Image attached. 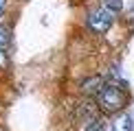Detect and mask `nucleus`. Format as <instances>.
<instances>
[{"label":"nucleus","instance_id":"f03ea898","mask_svg":"<svg viewBox=\"0 0 134 131\" xmlns=\"http://www.w3.org/2000/svg\"><path fill=\"white\" fill-rule=\"evenodd\" d=\"M112 22H114V13L110 9H92L90 13H88V26L94 31V33H105L112 26Z\"/></svg>","mask_w":134,"mask_h":131},{"label":"nucleus","instance_id":"1a4fd4ad","mask_svg":"<svg viewBox=\"0 0 134 131\" xmlns=\"http://www.w3.org/2000/svg\"><path fill=\"white\" fill-rule=\"evenodd\" d=\"M4 9H7V0H0V15L4 13Z\"/></svg>","mask_w":134,"mask_h":131},{"label":"nucleus","instance_id":"7ed1b4c3","mask_svg":"<svg viewBox=\"0 0 134 131\" xmlns=\"http://www.w3.org/2000/svg\"><path fill=\"white\" fill-rule=\"evenodd\" d=\"M103 85H105V83H103L101 76H90V79H86V81L81 83V92H83L86 96H90V94H99V92L103 90Z\"/></svg>","mask_w":134,"mask_h":131},{"label":"nucleus","instance_id":"0eeeda50","mask_svg":"<svg viewBox=\"0 0 134 131\" xmlns=\"http://www.w3.org/2000/svg\"><path fill=\"white\" fill-rule=\"evenodd\" d=\"M11 42V35H9V29L7 26H0V48H7Z\"/></svg>","mask_w":134,"mask_h":131},{"label":"nucleus","instance_id":"6e6552de","mask_svg":"<svg viewBox=\"0 0 134 131\" xmlns=\"http://www.w3.org/2000/svg\"><path fill=\"white\" fill-rule=\"evenodd\" d=\"M7 68V53H4V48H0V70Z\"/></svg>","mask_w":134,"mask_h":131},{"label":"nucleus","instance_id":"f257e3e1","mask_svg":"<svg viewBox=\"0 0 134 131\" xmlns=\"http://www.w3.org/2000/svg\"><path fill=\"white\" fill-rule=\"evenodd\" d=\"M127 101H130V96L125 94L121 87H116L112 83H105L103 90L97 94V105L101 107V112L105 114H119L123 112Z\"/></svg>","mask_w":134,"mask_h":131},{"label":"nucleus","instance_id":"423d86ee","mask_svg":"<svg viewBox=\"0 0 134 131\" xmlns=\"http://www.w3.org/2000/svg\"><path fill=\"white\" fill-rule=\"evenodd\" d=\"M103 7L110 9L112 13H116V11L123 9V0H103Z\"/></svg>","mask_w":134,"mask_h":131},{"label":"nucleus","instance_id":"39448f33","mask_svg":"<svg viewBox=\"0 0 134 131\" xmlns=\"http://www.w3.org/2000/svg\"><path fill=\"white\" fill-rule=\"evenodd\" d=\"M132 129H134V125H132L130 114H119V116H114L112 131H132Z\"/></svg>","mask_w":134,"mask_h":131},{"label":"nucleus","instance_id":"20e7f679","mask_svg":"<svg viewBox=\"0 0 134 131\" xmlns=\"http://www.w3.org/2000/svg\"><path fill=\"white\" fill-rule=\"evenodd\" d=\"M81 118V127L79 131H103V125L99 120L97 114H90V116H79Z\"/></svg>","mask_w":134,"mask_h":131}]
</instances>
